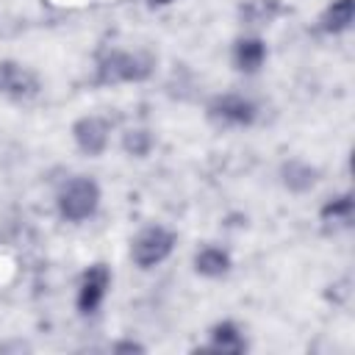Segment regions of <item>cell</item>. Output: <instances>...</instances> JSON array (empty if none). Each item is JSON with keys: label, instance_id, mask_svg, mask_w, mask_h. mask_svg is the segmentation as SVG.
Wrapping results in <instances>:
<instances>
[{"label": "cell", "instance_id": "obj_1", "mask_svg": "<svg viewBox=\"0 0 355 355\" xmlns=\"http://www.w3.org/2000/svg\"><path fill=\"white\" fill-rule=\"evenodd\" d=\"M155 72V58L141 50H125V47H108L100 50L94 58L92 83L100 89L128 86V83H144Z\"/></svg>", "mask_w": 355, "mask_h": 355}, {"label": "cell", "instance_id": "obj_2", "mask_svg": "<svg viewBox=\"0 0 355 355\" xmlns=\"http://www.w3.org/2000/svg\"><path fill=\"white\" fill-rule=\"evenodd\" d=\"M103 202V189L92 175H72L55 191V214L61 222L83 225L89 222Z\"/></svg>", "mask_w": 355, "mask_h": 355}, {"label": "cell", "instance_id": "obj_3", "mask_svg": "<svg viewBox=\"0 0 355 355\" xmlns=\"http://www.w3.org/2000/svg\"><path fill=\"white\" fill-rule=\"evenodd\" d=\"M258 103L241 92H219L205 103V119L222 130H247L258 122Z\"/></svg>", "mask_w": 355, "mask_h": 355}, {"label": "cell", "instance_id": "obj_4", "mask_svg": "<svg viewBox=\"0 0 355 355\" xmlns=\"http://www.w3.org/2000/svg\"><path fill=\"white\" fill-rule=\"evenodd\" d=\"M175 247H178V233L161 222H153V225L139 227L136 236L130 239V261L136 269L150 272V269L166 263L172 258Z\"/></svg>", "mask_w": 355, "mask_h": 355}, {"label": "cell", "instance_id": "obj_5", "mask_svg": "<svg viewBox=\"0 0 355 355\" xmlns=\"http://www.w3.org/2000/svg\"><path fill=\"white\" fill-rule=\"evenodd\" d=\"M111 283H114V272H111L108 263H103V261L89 263L80 272V280H78V288H75L78 316H94L103 308V302L111 291Z\"/></svg>", "mask_w": 355, "mask_h": 355}, {"label": "cell", "instance_id": "obj_6", "mask_svg": "<svg viewBox=\"0 0 355 355\" xmlns=\"http://www.w3.org/2000/svg\"><path fill=\"white\" fill-rule=\"evenodd\" d=\"M111 122L100 114H83L69 125L72 144L83 158H103L111 147Z\"/></svg>", "mask_w": 355, "mask_h": 355}, {"label": "cell", "instance_id": "obj_7", "mask_svg": "<svg viewBox=\"0 0 355 355\" xmlns=\"http://www.w3.org/2000/svg\"><path fill=\"white\" fill-rule=\"evenodd\" d=\"M269 61V44L261 33L250 31L233 39L230 44V64L239 75H258Z\"/></svg>", "mask_w": 355, "mask_h": 355}, {"label": "cell", "instance_id": "obj_8", "mask_svg": "<svg viewBox=\"0 0 355 355\" xmlns=\"http://www.w3.org/2000/svg\"><path fill=\"white\" fill-rule=\"evenodd\" d=\"M191 269L197 277L202 280H225L233 272V255L230 250H225L222 244L205 241L194 250L191 255Z\"/></svg>", "mask_w": 355, "mask_h": 355}, {"label": "cell", "instance_id": "obj_9", "mask_svg": "<svg viewBox=\"0 0 355 355\" xmlns=\"http://www.w3.org/2000/svg\"><path fill=\"white\" fill-rule=\"evenodd\" d=\"M277 180L280 186L288 191V194H297V197H305L316 189L319 183V166L305 161V158H286L280 166H277Z\"/></svg>", "mask_w": 355, "mask_h": 355}, {"label": "cell", "instance_id": "obj_10", "mask_svg": "<svg viewBox=\"0 0 355 355\" xmlns=\"http://www.w3.org/2000/svg\"><path fill=\"white\" fill-rule=\"evenodd\" d=\"M205 349L216 355H244L250 349V341L244 336V327L236 319H219L208 327Z\"/></svg>", "mask_w": 355, "mask_h": 355}, {"label": "cell", "instance_id": "obj_11", "mask_svg": "<svg viewBox=\"0 0 355 355\" xmlns=\"http://www.w3.org/2000/svg\"><path fill=\"white\" fill-rule=\"evenodd\" d=\"M39 92V80L31 69H25L17 61H0V94L8 100H31Z\"/></svg>", "mask_w": 355, "mask_h": 355}, {"label": "cell", "instance_id": "obj_12", "mask_svg": "<svg viewBox=\"0 0 355 355\" xmlns=\"http://www.w3.org/2000/svg\"><path fill=\"white\" fill-rule=\"evenodd\" d=\"M355 219V200L352 191H338L333 197H327L319 208V222L327 233H338V230H349Z\"/></svg>", "mask_w": 355, "mask_h": 355}, {"label": "cell", "instance_id": "obj_13", "mask_svg": "<svg viewBox=\"0 0 355 355\" xmlns=\"http://www.w3.org/2000/svg\"><path fill=\"white\" fill-rule=\"evenodd\" d=\"M239 22L250 31H261V28H269L280 14H283V3L280 0H241L239 8Z\"/></svg>", "mask_w": 355, "mask_h": 355}, {"label": "cell", "instance_id": "obj_14", "mask_svg": "<svg viewBox=\"0 0 355 355\" xmlns=\"http://www.w3.org/2000/svg\"><path fill=\"white\" fill-rule=\"evenodd\" d=\"M352 22H355V0H330L319 14L316 28L324 36H341L352 28Z\"/></svg>", "mask_w": 355, "mask_h": 355}, {"label": "cell", "instance_id": "obj_15", "mask_svg": "<svg viewBox=\"0 0 355 355\" xmlns=\"http://www.w3.org/2000/svg\"><path fill=\"white\" fill-rule=\"evenodd\" d=\"M155 144H158L155 130L147 128V125H133V128H128V130L122 133V139H119L122 153H125L128 158H139V161L147 158V155H153Z\"/></svg>", "mask_w": 355, "mask_h": 355}, {"label": "cell", "instance_id": "obj_16", "mask_svg": "<svg viewBox=\"0 0 355 355\" xmlns=\"http://www.w3.org/2000/svg\"><path fill=\"white\" fill-rule=\"evenodd\" d=\"M108 349L116 352V355H122V352H144L147 347L141 341H133V338H116V341L108 344Z\"/></svg>", "mask_w": 355, "mask_h": 355}, {"label": "cell", "instance_id": "obj_17", "mask_svg": "<svg viewBox=\"0 0 355 355\" xmlns=\"http://www.w3.org/2000/svg\"><path fill=\"white\" fill-rule=\"evenodd\" d=\"M153 3H158V6H166V3H172V0H153Z\"/></svg>", "mask_w": 355, "mask_h": 355}]
</instances>
